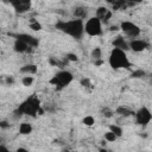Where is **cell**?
I'll return each instance as SVG.
<instances>
[{
    "label": "cell",
    "mask_w": 152,
    "mask_h": 152,
    "mask_svg": "<svg viewBox=\"0 0 152 152\" xmlns=\"http://www.w3.org/2000/svg\"><path fill=\"white\" fill-rule=\"evenodd\" d=\"M56 28L62 31L63 33L75 38L81 39L84 33V21L81 19H71V20H61L56 23Z\"/></svg>",
    "instance_id": "1"
},
{
    "label": "cell",
    "mask_w": 152,
    "mask_h": 152,
    "mask_svg": "<svg viewBox=\"0 0 152 152\" xmlns=\"http://www.w3.org/2000/svg\"><path fill=\"white\" fill-rule=\"evenodd\" d=\"M42 108L40 104V100L38 99V96H36L34 94L28 96L26 100H24L18 108L14 110V114L18 116L21 115H28V116H36L39 112V109Z\"/></svg>",
    "instance_id": "2"
},
{
    "label": "cell",
    "mask_w": 152,
    "mask_h": 152,
    "mask_svg": "<svg viewBox=\"0 0 152 152\" xmlns=\"http://www.w3.org/2000/svg\"><path fill=\"white\" fill-rule=\"evenodd\" d=\"M109 65L114 69V70H118V69H127L129 70L132 64L126 55L125 51L122 50H119V49H114L110 51V55H109Z\"/></svg>",
    "instance_id": "3"
},
{
    "label": "cell",
    "mask_w": 152,
    "mask_h": 152,
    "mask_svg": "<svg viewBox=\"0 0 152 152\" xmlns=\"http://www.w3.org/2000/svg\"><path fill=\"white\" fill-rule=\"evenodd\" d=\"M74 80V76L70 71L68 70H61L58 71L57 74H55L50 80H49V83L51 86H55L56 89H63L65 88L66 86H69Z\"/></svg>",
    "instance_id": "4"
},
{
    "label": "cell",
    "mask_w": 152,
    "mask_h": 152,
    "mask_svg": "<svg viewBox=\"0 0 152 152\" xmlns=\"http://www.w3.org/2000/svg\"><path fill=\"white\" fill-rule=\"evenodd\" d=\"M84 32L90 37H97L102 34V24L96 17L89 18L84 24Z\"/></svg>",
    "instance_id": "5"
},
{
    "label": "cell",
    "mask_w": 152,
    "mask_h": 152,
    "mask_svg": "<svg viewBox=\"0 0 152 152\" xmlns=\"http://www.w3.org/2000/svg\"><path fill=\"white\" fill-rule=\"evenodd\" d=\"M134 116H135V122L140 126H147L152 119L151 110L145 106L139 108L137 112H134Z\"/></svg>",
    "instance_id": "6"
},
{
    "label": "cell",
    "mask_w": 152,
    "mask_h": 152,
    "mask_svg": "<svg viewBox=\"0 0 152 152\" xmlns=\"http://www.w3.org/2000/svg\"><path fill=\"white\" fill-rule=\"evenodd\" d=\"M120 28L122 30V32H124L126 36H128V37H131V38H133V39H135V38L140 34V28H139V26L135 25V24L132 23V21H122V23L120 24Z\"/></svg>",
    "instance_id": "7"
},
{
    "label": "cell",
    "mask_w": 152,
    "mask_h": 152,
    "mask_svg": "<svg viewBox=\"0 0 152 152\" xmlns=\"http://www.w3.org/2000/svg\"><path fill=\"white\" fill-rule=\"evenodd\" d=\"M10 5H11V6L13 7V10H14L17 13H19V14H23V13L30 11V10H31V6H32V4H31L30 0H28V1H27V0H15V1H11Z\"/></svg>",
    "instance_id": "8"
},
{
    "label": "cell",
    "mask_w": 152,
    "mask_h": 152,
    "mask_svg": "<svg viewBox=\"0 0 152 152\" xmlns=\"http://www.w3.org/2000/svg\"><path fill=\"white\" fill-rule=\"evenodd\" d=\"M11 36L15 37V39H18V40L24 42L26 45H28L32 49H34V48H37L39 45L38 38H36V37H33L31 34H27V33H18V34H11Z\"/></svg>",
    "instance_id": "9"
},
{
    "label": "cell",
    "mask_w": 152,
    "mask_h": 152,
    "mask_svg": "<svg viewBox=\"0 0 152 152\" xmlns=\"http://www.w3.org/2000/svg\"><path fill=\"white\" fill-rule=\"evenodd\" d=\"M150 48V44L144 39H132L128 43V49L133 50L134 52H141Z\"/></svg>",
    "instance_id": "10"
},
{
    "label": "cell",
    "mask_w": 152,
    "mask_h": 152,
    "mask_svg": "<svg viewBox=\"0 0 152 152\" xmlns=\"http://www.w3.org/2000/svg\"><path fill=\"white\" fill-rule=\"evenodd\" d=\"M95 17L101 21V24H107L109 21V19L112 18V11L108 10L104 6H101L96 10V15Z\"/></svg>",
    "instance_id": "11"
},
{
    "label": "cell",
    "mask_w": 152,
    "mask_h": 152,
    "mask_svg": "<svg viewBox=\"0 0 152 152\" xmlns=\"http://www.w3.org/2000/svg\"><path fill=\"white\" fill-rule=\"evenodd\" d=\"M113 46L114 49H119V50H122V51H127L128 50V43L125 40V38L122 36H116L114 39H113Z\"/></svg>",
    "instance_id": "12"
},
{
    "label": "cell",
    "mask_w": 152,
    "mask_h": 152,
    "mask_svg": "<svg viewBox=\"0 0 152 152\" xmlns=\"http://www.w3.org/2000/svg\"><path fill=\"white\" fill-rule=\"evenodd\" d=\"M13 50L15 52H18V53H25V52H31L32 51V48H30L28 45H26L24 42L15 39V42L13 44Z\"/></svg>",
    "instance_id": "13"
},
{
    "label": "cell",
    "mask_w": 152,
    "mask_h": 152,
    "mask_svg": "<svg viewBox=\"0 0 152 152\" xmlns=\"http://www.w3.org/2000/svg\"><path fill=\"white\" fill-rule=\"evenodd\" d=\"M37 71H38V68L36 64H25L24 66L20 68V72L25 74L26 76L34 75V74H37Z\"/></svg>",
    "instance_id": "14"
},
{
    "label": "cell",
    "mask_w": 152,
    "mask_h": 152,
    "mask_svg": "<svg viewBox=\"0 0 152 152\" xmlns=\"http://www.w3.org/2000/svg\"><path fill=\"white\" fill-rule=\"evenodd\" d=\"M115 113L119 114L120 116H124V118H127V116H131V115H134V112L125 106H119L116 109H115Z\"/></svg>",
    "instance_id": "15"
},
{
    "label": "cell",
    "mask_w": 152,
    "mask_h": 152,
    "mask_svg": "<svg viewBox=\"0 0 152 152\" xmlns=\"http://www.w3.org/2000/svg\"><path fill=\"white\" fill-rule=\"evenodd\" d=\"M72 13H74L75 19H81V20H83V19L87 17V8H84V7H76Z\"/></svg>",
    "instance_id": "16"
},
{
    "label": "cell",
    "mask_w": 152,
    "mask_h": 152,
    "mask_svg": "<svg viewBox=\"0 0 152 152\" xmlns=\"http://www.w3.org/2000/svg\"><path fill=\"white\" fill-rule=\"evenodd\" d=\"M31 132H32V126H31V124H27V122L20 124V126H19V133H20V134L27 135V134H30Z\"/></svg>",
    "instance_id": "17"
},
{
    "label": "cell",
    "mask_w": 152,
    "mask_h": 152,
    "mask_svg": "<svg viewBox=\"0 0 152 152\" xmlns=\"http://www.w3.org/2000/svg\"><path fill=\"white\" fill-rule=\"evenodd\" d=\"M65 62H68V61H66V59H65V61H59V59H57L56 57H49V63H50L51 65L58 66V68H61V69H63V68L65 66Z\"/></svg>",
    "instance_id": "18"
},
{
    "label": "cell",
    "mask_w": 152,
    "mask_h": 152,
    "mask_svg": "<svg viewBox=\"0 0 152 152\" xmlns=\"http://www.w3.org/2000/svg\"><path fill=\"white\" fill-rule=\"evenodd\" d=\"M90 57H91L94 61L101 59V57H102V50H101V48H99V46L94 48L93 51H91V53H90Z\"/></svg>",
    "instance_id": "19"
},
{
    "label": "cell",
    "mask_w": 152,
    "mask_h": 152,
    "mask_svg": "<svg viewBox=\"0 0 152 152\" xmlns=\"http://www.w3.org/2000/svg\"><path fill=\"white\" fill-rule=\"evenodd\" d=\"M109 131L116 135V138L122 137V128L118 125H109Z\"/></svg>",
    "instance_id": "20"
},
{
    "label": "cell",
    "mask_w": 152,
    "mask_h": 152,
    "mask_svg": "<svg viewBox=\"0 0 152 152\" xmlns=\"http://www.w3.org/2000/svg\"><path fill=\"white\" fill-rule=\"evenodd\" d=\"M28 26H30V28L33 30V31H40V30H42V24H40L38 20H34V19H32V20L30 21Z\"/></svg>",
    "instance_id": "21"
},
{
    "label": "cell",
    "mask_w": 152,
    "mask_h": 152,
    "mask_svg": "<svg viewBox=\"0 0 152 152\" xmlns=\"http://www.w3.org/2000/svg\"><path fill=\"white\" fill-rule=\"evenodd\" d=\"M145 75H146V72L142 69H138V70H134L131 72V78H141Z\"/></svg>",
    "instance_id": "22"
},
{
    "label": "cell",
    "mask_w": 152,
    "mask_h": 152,
    "mask_svg": "<svg viewBox=\"0 0 152 152\" xmlns=\"http://www.w3.org/2000/svg\"><path fill=\"white\" fill-rule=\"evenodd\" d=\"M116 139H118L116 135H115L114 133H112L110 131H107V132L104 133V140H106V141H108V142H114Z\"/></svg>",
    "instance_id": "23"
},
{
    "label": "cell",
    "mask_w": 152,
    "mask_h": 152,
    "mask_svg": "<svg viewBox=\"0 0 152 152\" xmlns=\"http://www.w3.org/2000/svg\"><path fill=\"white\" fill-rule=\"evenodd\" d=\"M33 77L32 76H24L23 78H21V83H23V86H25V87H30V86H32V83H33Z\"/></svg>",
    "instance_id": "24"
},
{
    "label": "cell",
    "mask_w": 152,
    "mask_h": 152,
    "mask_svg": "<svg viewBox=\"0 0 152 152\" xmlns=\"http://www.w3.org/2000/svg\"><path fill=\"white\" fill-rule=\"evenodd\" d=\"M86 126H93L94 124H95V119L91 116V115H87L84 119H83V121H82Z\"/></svg>",
    "instance_id": "25"
},
{
    "label": "cell",
    "mask_w": 152,
    "mask_h": 152,
    "mask_svg": "<svg viewBox=\"0 0 152 152\" xmlns=\"http://www.w3.org/2000/svg\"><path fill=\"white\" fill-rule=\"evenodd\" d=\"M65 59L69 61V62H77V61H78V57H77V55H75V53L69 52V53H66Z\"/></svg>",
    "instance_id": "26"
},
{
    "label": "cell",
    "mask_w": 152,
    "mask_h": 152,
    "mask_svg": "<svg viewBox=\"0 0 152 152\" xmlns=\"http://www.w3.org/2000/svg\"><path fill=\"white\" fill-rule=\"evenodd\" d=\"M80 83H81V86L84 87V88H89V87L93 86V84H91V81H90L89 78H87V77H86V78H82Z\"/></svg>",
    "instance_id": "27"
},
{
    "label": "cell",
    "mask_w": 152,
    "mask_h": 152,
    "mask_svg": "<svg viewBox=\"0 0 152 152\" xmlns=\"http://www.w3.org/2000/svg\"><path fill=\"white\" fill-rule=\"evenodd\" d=\"M102 113H103V116H106V118H112L113 116V112L110 110V109H108V108H103L102 109Z\"/></svg>",
    "instance_id": "28"
},
{
    "label": "cell",
    "mask_w": 152,
    "mask_h": 152,
    "mask_svg": "<svg viewBox=\"0 0 152 152\" xmlns=\"http://www.w3.org/2000/svg\"><path fill=\"white\" fill-rule=\"evenodd\" d=\"M14 82L12 76H5V84H12Z\"/></svg>",
    "instance_id": "29"
},
{
    "label": "cell",
    "mask_w": 152,
    "mask_h": 152,
    "mask_svg": "<svg viewBox=\"0 0 152 152\" xmlns=\"http://www.w3.org/2000/svg\"><path fill=\"white\" fill-rule=\"evenodd\" d=\"M103 64V59L101 58V59H97V61H94V65L95 66H100V65H102Z\"/></svg>",
    "instance_id": "30"
},
{
    "label": "cell",
    "mask_w": 152,
    "mask_h": 152,
    "mask_svg": "<svg viewBox=\"0 0 152 152\" xmlns=\"http://www.w3.org/2000/svg\"><path fill=\"white\" fill-rule=\"evenodd\" d=\"M0 152H11L6 146H4V145H0Z\"/></svg>",
    "instance_id": "31"
},
{
    "label": "cell",
    "mask_w": 152,
    "mask_h": 152,
    "mask_svg": "<svg viewBox=\"0 0 152 152\" xmlns=\"http://www.w3.org/2000/svg\"><path fill=\"white\" fill-rule=\"evenodd\" d=\"M10 125L6 122V121H0V127H2V128H7Z\"/></svg>",
    "instance_id": "32"
},
{
    "label": "cell",
    "mask_w": 152,
    "mask_h": 152,
    "mask_svg": "<svg viewBox=\"0 0 152 152\" xmlns=\"http://www.w3.org/2000/svg\"><path fill=\"white\" fill-rule=\"evenodd\" d=\"M15 152H28L25 147H18L17 150H15Z\"/></svg>",
    "instance_id": "33"
},
{
    "label": "cell",
    "mask_w": 152,
    "mask_h": 152,
    "mask_svg": "<svg viewBox=\"0 0 152 152\" xmlns=\"http://www.w3.org/2000/svg\"><path fill=\"white\" fill-rule=\"evenodd\" d=\"M99 152H110V151H108V150L104 148V147H100V148H99Z\"/></svg>",
    "instance_id": "34"
},
{
    "label": "cell",
    "mask_w": 152,
    "mask_h": 152,
    "mask_svg": "<svg viewBox=\"0 0 152 152\" xmlns=\"http://www.w3.org/2000/svg\"><path fill=\"white\" fill-rule=\"evenodd\" d=\"M119 26H110V31H118Z\"/></svg>",
    "instance_id": "35"
}]
</instances>
